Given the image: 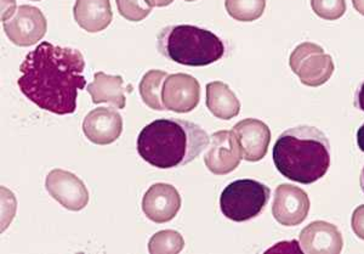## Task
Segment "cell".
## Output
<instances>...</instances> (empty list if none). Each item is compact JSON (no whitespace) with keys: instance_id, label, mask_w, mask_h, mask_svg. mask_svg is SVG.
<instances>
[{"instance_id":"obj_9","label":"cell","mask_w":364,"mask_h":254,"mask_svg":"<svg viewBox=\"0 0 364 254\" xmlns=\"http://www.w3.org/2000/svg\"><path fill=\"white\" fill-rule=\"evenodd\" d=\"M46 188L50 196L73 212L85 208L89 202V191L83 180L68 171L54 169L50 171L46 176Z\"/></svg>"},{"instance_id":"obj_7","label":"cell","mask_w":364,"mask_h":254,"mask_svg":"<svg viewBox=\"0 0 364 254\" xmlns=\"http://www.w3.org/2000/svg\"><path fill=\"white\" fill-rule=\"evenodd\" d=\"M5 34L17 46H31L42 41L48 22L44 14L32 5L17 8L13 18L4 22Z\"/></svg>"},{"instance_id":"obj_10","label":"cell","mask_w":364,"mask_h":254,"mask_svg":"<svg viewBox=\"0 0 364 254\" xmlns=\"http://www.w3.org/2000/svg\"><path fill=\"white\" fill-rule=\"evenodd\" d=\"M310 212V199L302 189L282 184L276 190L272 204L273 218L284 226H300Z\"/></svg>"},{"instance_id":"obj_4","label":"cell","mask_w":364,"mask_h":254,"mask_svg":"<svg viewBox=\"0 0 364 254\" xmlns=\"http://www.w3.org/2000/svg\"><path fill=\"white\" fill-rule=\"evenodd\" d=\"M157 49L164 58L183 66L203 67L219 61L225 54L223 41L197 26H168L157 36Z\"/></svg>"},{"instance_id":"obj_21","label":"cell","mask_w":364,"mask_h":254,"mask_svg":"<svg viewBox=\"0 0 364 254\" xmlns=\"http://www.w3.org/2000/svg\"><path fill=\"white\" fill-rule=\"evenodd\" d=\"M185 247V240L182 235L175 230H161L154 233L149 242V250L151 254H176L180 253Z\"/></svg>"},{"instance_id":"obj_15","label":"cell","mask_w":364,"mask_h":254,"mask_svg":"<svg viewBox=\"0 0 364 254\" xmlns=\"http://www.w3.org/2000/svg\"><path fill=\"white\" fill-rule=\"evenodd\" d=\"M300 246L307 254H339L343 250V236L331 223L314 221L300 233Z\"/></svg>"},{"instance_id":"obj_3","label":"cell","mask_w":364,"mask_h":254,"mask_svg":"<svg viewBox=\"0 0 364 254\" xmlns=\"http://www.w3.org/2000/svg\"><path fill=\"white\" fill-rule=\"evenodd\" d=\"M278 171L295 183L314 184L331 167V144L314 127H296L279 135L273 147Z\"/></svg>"},{"instance_id":"obj_25","label":"cell","mask_w":364,"mask_h":254,"mask_svg":"<svg viewBox=\"0 0 364 254\" xmlns=\"http://www.w3.org/2000/svg\"><path fill=\"white\" fill-rule=\"evenodd\" d=\"M16 8L15 0H1V21H8Z\"/></svg>"},{"instance_id":"obj_23","label":"cell","mask_w":364,"mask_h":254,"mask_svg":"<svg viewBox=\"0 0 364 254\" xmlns=\"http://www.w3.org/2000/svg\"><path fill=\"white\" fill-rule=\"evenodd\" d=\"M116 3L120 15L132 22L145 20L154 9L146 4L145 0H116Z\"/></svg>"},{"instance_id":"obj_22","label":"cell","mask_w":364,"mask_h":254,"mask_svg":"<svg viewBox=\"0 0 364 254\" xmlns=\"http://www.w3.org/2000/svg\"><path fill=\"white\" fill-rule=\"evenodd\" d=\"M316 15L327 21H336L346 11V0H311Z\"/></svg>"},{"instance_id":"obj_29","label":"cell","mask_w":364,"mask_h":254,"mask_svg":"<svg viewBox=\"0 0 364 254\" xmlns=\"http://www.w3.org/2000/svg\"><path fill=\"white\" fill-rule=\"evenodd\" d=\"M353 8L356 9V11L364 16V0H352Z\"/></svg>"},{"instance_id":"obj_14","label":"cell","mask_w":364,"mask_h":254,"mask_svg":"<svg viewBox=\"0 0 364 254\" xmlns=\"http://www.w3.org/2000/svg\"><path fill=\"white\" fill-rule=\"evenodd\" d=\"M232 132L240 144L243 159L257 162L265 157L271 142L269 125L255 118H247L238 122Z\"/></svg>"},{"instance_id":"obj_28","label":"cell","mask_w":364,"mask_h":254,"mask_svg":"<svg viewBox=\"0 0 364 254\" xmlns=\"http://www.w3.org/2000/svg\"><path fill=\"white\" fill-rule=\"evenodd\" d=\"M357 144L360 151L364 152V125L357 132Z\"/></svg>"},{"instance_id":"obj_13","label":"cell","mask_w":364,"mask_h":254,"mask_svg":"<svg viewBox=\"0 0 364 254\" xmlns=\"http://www.w3.org/2000/svg\"><path fill=\"white\" fill-rule=\"evenodd\" d=\"M123 118L112 107H97L87 113L83 121V133L96 145H109L119 139Z\"/></svg>"},{"instance_id":"obj_19","label":"cell","mask_w":364,"mask_h":254,"mask_svg":"<svg viewBox=\"0 0 364 254\" xmlns=\"http://www.w3.org/2000/svg\"><path fill=\"white\" fill-rule=\"evenodd\" d=\"M168 75H169L166 71L151 70L142 77L140 83L141 99L149 109L166 111V106L163 104V99H161V92H163V83Z\"/></svg>"},{"instance_id":"obj_20","label":"cell","mask_w":364,"mask_h":254,"mask_svg":"<svg viewBox=\"0 0 364 254\" xmlns=\"http://www.w3.org/2000/svg\"><path fill=\"white\" fill-rule=\"evenodd\" d=\"M228 15L237 21L252 22L262 16L266 0H225Z\"/></svg>"},{"instance_id":"obj_1","label":"cell","mask_w":364,"mask_h":254,"mask_svg":"<svg viewBox=\"0 0 364 254\" xmlns=\"http://www.w3.org/2000/svg\"><path fill=\"white\" fill-rule=\"evenodd\" d=\"M84 68L85 60L80 51L43 42L26 56L17 84L39 109L70 115L77 109L79 90L87 85Z\"/></svg>"},{"instance_id":"obj_24","label":"cell","mask_w":364,"mask_h":254,"mask_svg":"<svg viewBox=\"0 0 364 254\" xmlns=\"http://www.w3.org/2000/svg\"><path fill=\"white\" fill-rule=\"evenodd\" d=\"M352 230L357 238L364 240V204L358 206L352 214Z\"/></svg>"},{"instance_id":"obj_2","label":"cell","mask_w":364,"mask_h":254,"mask_svg":"<svg viewBox=\"0 0 364 254\" xmlns=\"http://www.w3.org/2000/svg\"><path fill=\"white\" fill-rule=\"evenodd\" d=\"M210 142L193 122L161 118L146 125L137 138V152L152 167L170 169L195 161Z\"/></svg>"},{"instance_id":"obj_16","label":"cell","mask_w":364,"mask_h":254,"mask_svg":"<svg viewBox=\"0 0 364 254\" xmlns=\"http://www.w3.org/2000/svg\"><path fill=\"white\" fill-rule=\"evenodd\" d=\"M73 15L79 27L89 33L107 28L113 18L109 0H75Z\"/></svg>"},{"instance_id":"obj_12","label":"cell","mask_w":364,"mask_h":254,"mask_svg":"<svg viewBox=\"0 0 364 254\" xmlns=\"http://www.w3.org/2000/svg\"><path fill=\"white\" fill-rule=\"evenodd\" d=\"M180 208L181 196L178 190L169 184H154L142 199V212L149 221L157 224L173 221Z\"/></svg>"},{"instance_id":"obj_6","label":"cell","mask_w":364,"mask_h":254,"mask_svg":"<svg viewBox=\"0 0 364 254\" xmlns=\"http://www.w3.org/2000/svg\"><path fill=\"white\" fill-rule=\"evenodd\" d=\"M291 71L307 87H321L331 80L334 63L331 55L326 54L315 43H302L295 48L289 58Z\"/></svg>"},{"instance_id":"obj_5","label":"cell","mask_w":364,"mask_h":254,"mask_svg":"<svg viewBox=\"0 0 364 254\" xmlns=\"http://www.w3.org/2000/svg\"><path fill=\"white\" fill-rule=\"evenodd\" d=\"M271 190L257 180H236L225 188L220 208L225 217L242 223L257 217L269 202Z\"/></svg>"},{"instance_id":"obj_26","label":"cell","mask_w":364,"mask_h":254,"mask_svg":"<svg viewBox=\"0 0 364 254\" xmlns=\"http://www.w3.org/2000/svg\"><path fill=\"white\" fill-rule=\"evenodd\" d=\"M146 4L151 8H163L171 4L174 0H145Z\"/></svg>"},{"instance_id":"obj_27","label":"cell","mask_w":364,"mask_h":254,"mask_svg":"<svg viewBox=\"0 0 364 254\" xmlns=\"http://www.w3.org/2000/svg\"><path fill=\"white\" fill-rule=\"evenodd\" d=\"M356 105L358 109L362 110L364 112V82L360 85L356 95Z\"/></svg>"},{"instance_id":"obj_32","label":"cell","mask_w":364,"mask_h":254,"mask_svg":"<svg viewBox=\"0 0 364 254\" xmlns=\"http://www.w3.org/2000/svg\"><path fill=\"white\" fill-rule=\"evenodd\" d=\"M34 1H39V0H34Z\"/></svg>"},{"instance_id":"obj_11","label":"cell","mask_w":364,"mask_h":254,"mask_svg":"<svg viewBox=\"0 0 364 254\" xmlns=\"http://www.w3.org/2000/svg\"><path fill=\"white\" fill-rule=\"evenodd\" d=\"M161 99L169 111L191 112L200 100V85L195 77L186 73L168 75L163 83Z\"/></svg>"},{"instance_id":"obj_18","label":"cell","mask_w":364,"mask_h":254,"mask_svg":"<svg viewBox=\"0 0 364 254\" xmlns=\"http://www.w3.org/2000/svg\"><path fill=\"white\" fill-rule=\"evenodd\" d=\"M207 107L216 118L223 121L232 120L240 112V100L224 82L207 84Z\"/></svg>"},{"instance_id":"obj_30","label":"cell","mask_w":364,"mask_h":254,"mask_svg":"<svg viewBox=\"0 0 364 254\" xmlns=\"http://www.w3.org/2000/svg\"><path fill=\"white\" fill-rule=\"evenodd\" d=\"M360 185H362V190L364 192V168L363 171H362V176H360Z\"/></svg>"},{"instance_id":"obj_8","label":"cell","mask_w":364,"mask_h":254,"mask_svg":"<svg viewBox=\"0 0 364 254\" xmlns=\"http://www.w3.org/2000/svg\"><path fill=\"white\" fill-rule=\"evenodd\" d=\"M243 159L240 144L232 130H219L211 134L210 142L204 154V163L215 175H226L235 171Z\"/></svg>"},{"instance_id":"obj_17","label":"cell","mask_w":364,"mask_h":254,"mask_svg":"<svg viewBox=\"0 0 364 254\" xmlns=\"http://www.w3.org/2000/svg\"><path fill=\"white\" fill-rule=\"evenodd\" d=\"M87 90L94 104L112 105L116 109H125V92H133V88H124V80L120 75H108L104 72H96L94 82L89 84Z\"/></svg>"},{"instance_id":"obj_31","label":"cell","mask_w":364,"mask_h":254,"mask_svg":"<svg viewBox=\"0 0 364 254\" xmlns=\"http://www.w3.org/2000/svg\"><path fill=\"white\" fill-rule=\"evenodd\" d=\"M185 1H195V0H185Z\"/></svg>"}]
</instances>
